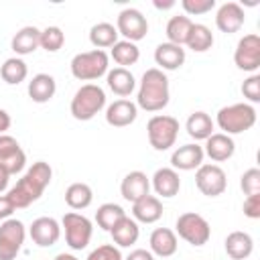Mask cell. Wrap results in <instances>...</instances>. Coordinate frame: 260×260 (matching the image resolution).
<instances>
[{
    "label": "cell",
    "mask_w": 260,
    "mask_h": 260,
    "mask_svg": "<svg viewBox=\"0 0 260 260\" xmlns=\"http://www.w3.org/2000/svg\"><path fill=\"white\" fill-rule=\"evenodd\" d=\"M10 124H12L10 114H8L6 110H2V108H0V134H6V130L10 128Z\"/></svg>",
    "instance_id": "45"
},
{
    "label": "cell",
    "mask_w": 260,
    "mask_h": 260,
    "mask_svg": "<svg viewBox=\"0 0 260 260\" xmlns=\"http://www.w3.org/2000/svg\"><path fill=\"white\" fill-rule=\"evenodd\" d=\"M181 6L189 16H199L211 12L215 8V0H183Z\"/></svg>",
    "instance_id": "39"
},
{
    "label": "cell",
    "mask_w": 260,
    "mask_h": 260,
    "mask_svg": "<svg viewBox=\"0 0 260 260\" xmlns=\"http://www.w3.org/2000/svg\"><path fill=\"white\" fill-rule=\"evenodd\" d=\"M10 47L16 55H30L41 47V28L37 26H22L10 41Z\"/></svg>",
    "instance_id": "26"
},
{
    "label": "cell",
    "mask_w": 260,
    "mask_h": 260,
    "mask_svg": "<svg viewBox=\"0 0 260 260\" xmlns=\"http://www.w3.org/2000/svg\"><path fill=\"white\" fill-rule=\"evenodd\" d=\"M91 201H93V191L87 183H71L65 191V203L75 211L89 207Z\"/></svg>",
    "instance_id": "30"
},
{
    "label": "cell",
    "mask_w": 260,
    "mask_h": 260,
    "mask_svg": "<svg viewBox=\"0 0 260 260\" xmlns=\"http://www.w3.org/2000/svg\"><path fill=\"white\" fill-rule=\"evenodd\" d=\"M104 106H106V91L98 83H85L73 93L69 112L75 120L87 122L95 114H100Z\"/></svg>",
    "instance_id": "4"
},
{
    "label": "cell",
    "mask_w": 260,
    "mask_h": 260,
    "mask_svg": "<svg viewBox=\"0 0 260 260\" xmlns=\"http://www.w3.org/2000/svg\"><path fill=\"white\" fill-rule=\"evenodd\" d=\"M65 45V32L59 26H47L41 30V49L47 53H57Z\"/></svg>",
    "instance_id": "36"
},
{
    "label": "cell",
    "mask_w": 260,
    "mask_h": 260,
    "mask_svg": "<svg viewBox=\"0 0 260 260\" xmlns=\"http://www.w3.org/2000/svg\"><path fill=\"white\" fill-rule=\"evenodd\" d=\"M240 187L244 191V195H254V193H260V171L254 167V169H248L242 179H240Z\"/></svg>",
    "instance_id": "37"
},
{
    "label": "cell",
    "mask_w": 260,
    "mask_h": 260,
    "mask_svg": "<svg viewBox=\"0 0 260 260\" xmlns=\"http://www.w3.org/2000/svg\"><path fill=\"white\" fill-rule=\"evenodd\" d=\"M148 189H150V181H148L146 173H142V171H130L120 183V193L130 203L148 195Z\"/></svg>",
    "instance_id": "19"
},
{
    "label": "cell",
    "mask_w": 260,
    "mask_h": 260,
    "mask_svg": "<svg viewBox=\"0 0 260 260\" xmlns=\"http://www.w3.org/2000/svg\"><path fill=\"white\" fill-rule=\"evenodd\" d=\"M225 254L232 258V260H248L250 254L254 252V240L248 232H232L228 234L225 242Z\"/></svg>",
    "instance_id": "24"
},
{
    "label": "cell",
    "mask_w": 260,
    "mask_h": 260,
    "mask_svg": "<svg viewBox=\"0 0 260 260\" xmlns=\"http://www.w3.org/2000/svg\"><path fill=\"white\" fill-rule=\"evenodd\" d=\"M61 228L65 230V242L71 250H83L87 248L91 234H93V223L77 211H69L61 219Z\"/></svg>",
    "instance_id": "8"
},
{
    "label": "cell",
    "mask_w": 260,
    "mask_h": 260,
    "mask_svg": "<svg viewBox=\"0 0 260 260\" xmlns=\"http://www.w3.org/2000/svg\"><path fill=\"white\" fill-rule=\"evenodd\" d=\"M51 179H53V169L49 162H45V160L32 162L28 167V171L18 179V183L6 193L8 199L12 201L14 209H24L30 203H35L37 199H41V195L49 187Z\"/></svg>",
    "instance_id": "1"
},
{
    "label": "cell",
    "mask_w": 260,
    "mask_h": 260,
    "mask_svg": "<svg viewBox=\"0 0 260 260\" xmlns=\"http://www.w3.org/2000/svg\"><path fill=\"white\" fill-rule=\"evenodd\" d=\"M28 75V67L20 57H10L0 65V77L8 83V85H18L26 79Z\"/></svg>",
    "instance_id": "33"
},
{
    "label": "cell",
    "mask_w": 260,
    "mask_h": 260,
    "mask_svg": "<svg viewBox=\"0 0 260 260\" xmlns=\"http://www.w3.org/2000/svg\"><path fill=\"white\" fill-rule=\"evenodd\" d=\"M185 45H187L191 51H195V53H205V51H209V49L213 47V32L209 30V26H205V24H195V22H193Z\"/></svg>",
    "instance_id": "34"
},
{
    "label": "cell",
    "mask_w": 260,
    "mask_h": 260,
    "mask_svg": "<svg viewBox=\"0 0 260 260\" xmlns=\"http://www.w3.org/2000/svg\"><path fill=\"white\" fill-rule=\"evenodd\" d=\"M203 152H205L211 160L223 162V160H228V158L234 156V152H236V142H234L232 136H228V134H223V132H213V134L205 140Z\"/></svg>",
    "instance_id": "18"
},
{
    "label": "cell",
    "mask_w": 260,
    "mask_h": 260,
    "mask_svg": "<svg viewBox=\"0 0 260 260\" xmlns=\"http://www.w3.org/2000/svg\"><path fill=\"white\" fill-rule=\"evenodd\" d=\"M246 22V12L238 2H223L215 12V26L225 32H238Z\"/></svg>",
    "instance_id": "14"
},
{
    "label": "cell",
    "mask_w": 260,
    "mask_h": 260,
    "mask_svg": "<svg viewBox=\"0 0 260 260\" xmlns=\"http://www.w3.org/2000/svg\"><path fill=\"white\" fill-rule=\"evenodd\" d=\"M193 26V20L185 14H179V16H173L169 22H167V43H173V45H179L183 47L187 43V37H189V30Z\"/></svg>",
    "instance_id": "31"
},
{
    "label": "cell",
    "mask_w": 260,
    "mask_h": 260,
    "mask_svg": "<svg viewBox=\"0 0 260 260\" xmlns=\"http://www.w3.org/2000/svg\"><path fill=\"white\" fill-rule=\"evenodd\" d=\"M26 228L20 219L8 217L0 225V260H14L24 244Z\"/></svg>",
    "instance_id": "9"
},
{
    "label": "cell",
    "mask_w": 260,
    "mask_h": 260,
    "mask_svg": "<svg viewBox=\"0 0 260 260\" xmlns=\"http://www.w3.org/2000/svg\"><path fill=\"white\" fill-rule=\"evenodd\" d=\"M112 240H114V246L118 248H130L132 244L138 242V236H140V228H138V221L132 219V217H122L112 230Z\"/></svg>",
    "instance_id": "27"
},
{
    "label": "cell",
    "mask_w": 260,
    "mask_h": 260,
    "mask_svg": "<svg viewBox=\"0 0 260 260\" xmlns=\"http://www.w3.org/2000/svg\"><path fill=\"white\" fill-rule=\"evenodd\" d=\"M55 260H77V258H75L73 254H65V252H63V254H57Z\"/></svg>",
    "instance_id": "48"
},
{
    "label": "cell",
    "mask_w": 260,
    "mask_h": 260,
    "mask_svg": "<svg viewBox=\"0 0 260 260\" xmlns=\"http://www.w3.org/2000/svg\"><path fill=\"white\" fill-rule=\"evenodd\" d=\"M175 230H177L175 234H177L181 240H185L187 244L197 246V248L203 246V244H207L209 238H211L209 221H207L203 215L195 213V211H185V213H181V215L177 217Z\"/></svg>",
    "instance_id": "7"
},
{
    "label": "cell",
    "mask_w": 260,
    "mask_h": 260,
    "mask_svg": "<svg viewBox=\"0 0 260 260\" xmlns=\"http://www.w3.org/2000/svg\"><path fill=\"white\" fill-rule=\"evenodd\" d=\"M138 116V106L130 100H116L106 108V122L114 128L130 126Z\"/></svg>",
    "instance_id": "16"
},
{
    "label": "cell",
    "mask_w": 260,
    "mask_h": 260,
    "mask_svg": "<svg viewBox=\"0 0 260 260\" xmlns=\"http://www.w3.org/2000/svg\"><path fill=\"white\" fill-rule=\"evenodd\" d=\"M28 236L39 248H51L61 238V223L55 217H37L28 228Z\"/></svg>",
    "instance_id": "13"
},
{
    "label": "cell",
    "mask_w": 260,
    "mask_h": 260,
    "mask_svg": "<svg viewBox=\"0 0 260 260\" xmlns=\"http://www.w3.org/2000/svg\"><path fill=\"white\" fill-rule=\"evenodd\" d=\"M116 30H118V35L124 37V41L136 43L146 37L148 20L138 8H124V10H120V14L116 18Z\"/></svg>",
    "instance_id": "10"
},
{
    "label": "cell",
    "mask_w": 260,
    "mask_h": 260,
    "mask_svg": "<svg viewBox=\"0 0 260 260\" xmlns=\"http://www.w3.org/2000/svg\"><path fill=\"white\" fill-rule=\"evenodd\" d=\"M28 98L35 102V104H47L53 100L55 91H57V83H55V77L49 75V73H37L32 75V79L28 81Z\"/></svg>",
    "instance_id": "22"
},
{
    "label": "cell",
    "mask_w": 260,
    "mask_h": 260,
    "mask_svg": "<svg viewBox=\"0 0 260 260\" xmlns=\"http://www.w3.org/2000/svg\"><path fill=\"white\" fill-rule=\"evenodd\" d=\"M215 122H217L219 130L228 136L242 134V132L250 130L256 124V108L248 102L223 106V108H219V112L215 116Z\"/></svg>",
    "instance_id": "3"
},
{
    "label": "cell",
    "mask_w": 260,
    "mask_h": 260,
    "mask_svg": "<svg viewBox=\"0 0 260 260\" xmlns=\"http://www.w3.org/2000/svg\"><path fill=\"white\" fill-rule=\"evenodd\" d=\"M242 93L250 104H258L260 102V75L258 73H252L248 79H244Z\"/></svg>",
    "instance_id": "40"
},
{
    "label": "cell",
    "mask_w": 260,
    "mask_h": 260,
    "mask_svg": "<svg viewBox=\"0 0 260 260\" xmlns=\"http://www.w3.org/2000/svg\"><path fill=\"white\" fill-rule=\"evenodd\" d=\"M110 57L114 59V63H118V67H124L128 69V65H134L138 63L140 59V49L136 43H130V41H118L112 51H110Z\"/></svg>",
    "instance_id": "32"
},
{
    "label": "cell",
    "mask_w": 260,
    "mask_h": 260,
    "mask_svg": "<svg viewBox=\"0 0 260 260\" xmlns=\"http://www.w3.org/2000/svg\"><path fill=\"white\" fill-rule=\"evenodd\" d=\"M89 43L95 49H112L118 43V30L112 22H98L89 28Z\"/></svg>",
    "instance_id": "29"
},
{
    "label": "cell",
    "mask_w": 260,
    "mask_h": 260,
    "mask_svg": "<svg viewBox=\"0 0 260 260\" xmlns=\"http://www.w3.org/2000/svg\"><path fill=\"white\" fill-rule=\"evenodd\" d=\"M22 148L18 144V140L10 134H0V162L12 158L14 154H18Z\"/></svg>",
    "instance_id": "41"
},
{
    "label": "cell",
    "mask_w": 260,
    "mask_h": 260,
    "mask_svg": "<svg viewBox=\"0 0 260 260\" xmlns=\"http://www.w3.org/2000/svg\"><path fill=\"white\" fill-rule=\"evenodd\" d=\"M106 83H108V87H110L116 95H120L122 100L128 98V95L136 89V79H134L132 71H130V69H124V67L108 69V73H106Z\"/></svg>",
    "instance_id": "25"
},
{
    "label": "cell",
    "mask_w": 260,
    "mask_h": 260,
    "mask_svg": "<svg viewBox=\"0 0 260 260\" xmlns=\"http://www.w3.org/2000/svg\"><path fill=\"white\" fill-rule=\"evenodd\" d=\"M8 181H10V173L6 171V167L0 162V193L8 187Z\"/></svg>",
    "instance_id": "46"
},
{
    "label": "cell",
    "mask_w": 260,
    "mask_h": 260,
    "mask_svg": "<svg viewBox=\"0 0 260 260\" xmlns=\"http://www.w3.org/2000/svg\"><path fill=\"white\" fill-rule=\"evenodd\" d=\"M85 260H124V258H122V252H120L118 246H114V244H102L95 250H91Z\"/></svg>",
    "instance_id": "38"
},
{
    "label": "cell",
    "mask_w": 260,
    "mask_h": 260,
    "mask_svg": "<svg viewBox=\"0 0 260 260\" xmlns=\"http://www.w3.org/2000/svg\"><path fill=\"white\" fill-rule=\"evenodd\" d=\"M150 252L152 256H160V258H169L177 252L179 248V240H177V234L169 228H156L152 234H150Z\"/></svg>",
    "instance_id": "23"
},
{
    "label": "cell",
    "mask_w": 260,
    "mask_h": 260,
    "mask_svg": "<svg viewBox=\"0 0 260 260\" xmlns=\"http://www.w3.org/2000/svg\"><path fill=\"white\" fill-rule=\"evenodd\" d=\"M154 61L160 71H175L185 63V49L173 43H160L154 49Z\"/></svg>",
    "instance_id": "21"
},
{
    "label": "cell",
    "mask_w": 260,
    "mask_h": 260,
    "mask_svg": "<svg viewBox=\"0 0 260 260\" xmlns=\"http://www.w3.org/2000/svg\"><path fill=\"white\" fill-rule=\"evenodd\" d=\"M185 130L195 140H207L213 134V120L205 112H193L185 122Z\"/></svg>",
    "instance_id": "28"
},
{
    "label": "cell",
    "mask_w": 260,
    "mask_h": 260,
    "mask_svg": "<svg viewBox=\"0 0 260 260\" xmlns=\"http://www.w3.org/2000/svg\"><path fill=\"white\" fill-rule=\"evenodd\" d=\"M122 217H126V211L118 203H102L95 211V223L104 232H110Z\"/></svg>",
    "instance_id": "35"
},
{
    "label": "cell",
    "mask_w": 260,
    "mask_h": 260,
    "mask_svg": "<svg viewBox=\"0 0 260 260\" xmlns=\"http://www.w3.org/2000/svg\"><path fill=\"white\" fill-rule=\"evenodd\" d=\"M152 189L156 193V197L160 199H171L179 193L181 189V179H179V173L171 167H162V169H156L154 175H152Z\"/></svg>",
    "instance_id": "17"
},
{
    "label": "cell",
    "mask_w": 260,
    "mask_h": 260,
    "mask_svg": "<svg viewBox=\"0 0 260 260\" xmlns=\"http://www.w3.org/2000/svg\"><path fill=\"white\" fill-rule=\"evenodd\" d=\"M169 100H171V89L165 71H160L158 67L146 69L138 85L136 106L146 112H160L162 108L169 106Z\"/></svg>",
    "instance_id": "2"
},
{
    "label": "cell",
    "mask_w": 260,
    "mask_h": 260,
    "mask_svg": "<svg viewBox=\"0 0 260 260\" xmlns=\"http://www.w3.org/2000/svg\"><path fill=\"white\" fill-rule=\"evenodd\" d=\"M203 158H205V152H203V146H199L197 142H191V144H183V146H177L171 154V169L175 171H195L203 165Z\"/></svg>",
    "instance_id": "15"
},
{
    "label": "cell",
    "mask_w": 260,
    "mask_h": 260,
    "mask_svg": "<svg viewBox=\"0 0 260 260\" xmlns=\"http://www.w3.org/2000/svg\"><path fill=\"white\" fill-rule=\"evenodd\" d=\"M124 260H154V256H152V252H150V250L136 248V250H132Z\"/></svg>",
    "instance_id": "44"
},
{
    "label": "cell",
    "mask_w": 260,
    "mask_h": 260,
    "mask_svg": "<svg viewBox=\"0 0 260 260\" xmlns=\"http://www.w3.org/2000/svg\"><path fill=\"white\" fill-rule=\"evenodd\" d=\"M108 65H110V57L102 49L77 53L69 63L71 75L75 79H79V81H95V79H100L102 75L108 73Z\"/></svg>",
    "instance_id": "5"
},
{
    "label": "cell",
    "mask_w": 260,
    "mask_h": 260,
    "mask_svg": "<svg viewBox=\"0 0 260 260\" xmlns=\"http://www.w3.org/2000/svg\"><path fill=\"white\" fill-rule=\"evenodd\" d=\"M162 217V201L156 195H144L132 203V219L140 223H154Z\"/></svg>",
    "instance_id": "20"
},
{
    "label": "cell",
    "mask_w": 260,
    "mask_h": 260,
    "mask_svg": "<svg viewBox=\"0 0 260 260\" xmlns=\"http://www.w3.org/2000/svg\"><path fill=\"white\" fill-rule=\"evenodd\" d=\"M14 211H16V209H14L12 201L8 199V195H0V219H2V221L8 219Z\"/></svg>",
    "instance_id": "43"
},
{
    "label": "cell",
    "mask_w": 260,
    "mask_h": 260,
    "mask_svg": "<svg viewBox=\"0 0 260 260\" xmlns=\"http://www.w3.org/2000/svg\"><path fill=\"white\" fill-rule=\"evenodd\" d=\"M234 63L238 69L248 71V73H256L260 67V37L250 32L244 35L234 51Z\"/></svg>",
    "instance_id": "12"
},
{
    "label": "cell",
    "mask_w": 260,
    "mask_h": 260,
    "mask_svg": "<svg viewBox=\"0 0 260 260\" xmlns=\"http://www.w3.org/2000/svg\"><path fill=\"white\" fill-rule=\"evenodd\" d=\"M195 185L205 197H219L228 187L225 171L219 165H205L203 162L195 171Z\"/></svg>",
    "instance_id": "11"
},
{
    "label": "cell",
    "mask_w": 260,
    "mask_h": 260,
    "mask_svg": "<svg viewBox=\"0 0 260 260\" xmlns=\"http://www.w3.org/2000/svg\"><path fill=\"white\" fill-rule=\"evenodd\" d=\"M242 211H244L246 217H250V219H258V217H260V193L248 195V197L244 199Z\"/></svg>",
    "instance_id": "42"
},
{
    "label": "cell",
    "mask_w": 260,
    "mask_h": 260,
    "mask_svg": "<svg viewBox=\"0 0 260 260\" xmlns=\"http://www.w3.org/2000/svg\"><path fill=\"white\" fill-rule=\"evenodd\" d=\"M146 136H148V142L154 150H158V152L169 150L177 142L179 120L173 116H167V114H156L146 124Z\"/></svg>",
    "instance_id": "6"
},
{
    "label": "cell",
    "mask_w": 260,
    "mask_h": 260,
    "mask_svg": "<svg viewBox=\"0 0 260 260\" xmlns=\"http://www.w3.org/2000/svg\"><path fill=\"white\" fill-rule=\"evenodd\" d=\"M173 6H175V0H169V2L154 0V8H158V10H167V8H173Z\"/></svg>",
    "instance_id": "47"
}]
</instances>
